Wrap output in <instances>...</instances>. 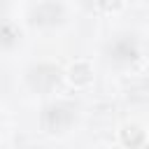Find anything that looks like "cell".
<instances>
[{"label":"cell","mask_w":149,"mask_h":149,"mask_svg":"<svg viewBox=\"0 0 149 149\" xmlns=\"http://www.w3.org/2000/svg\"><path fill=\"white\" fill-rule=\"evenodd\" d=\"M91 79V70H88V65L86 63H77L74 68H72V81H77V84H86Z\"/></svg>","instance_id":"5"},{"label":"cell","mask_w":149,"mask_h":149,"mask_svg":"<svg viewBox=\"0 0 149 149\" xmlns=\"http://www.w3.org/2000/svg\"><path fill=\"white\" fill-rule=\"evenodd\" d=\"M88 5H95L100 9H116L121 5V0H86Z\"/></svg>","instance_id":"6"},{"label":"cell","mask_w":149,"mask_h":149,"mask_svg":"<svg viewBox=\"0 0 149 149\" xmlns=\"http://www.w3.org/2000/svg\"><path fill=\"white\" fill-rule=\"evenodd\" d=\"M28 84L35 91H51L58 84V70L51 65H37L28 72Z\"/></svg>","instance_id":"4"},{"label":"cell","mask_w":149,"mask_h":149,"mask_svg":"<svg viewBox=\"0 0 149 149\" xmlns=\"http://www.w3.org/2000/svg\"><path fill=\"white\" fill-rule=\"evenodd\" d=\"M61 16H63V7H61V2H56V0H44V2H40V5L33 9V14H30V19H33L35 26H54V23L61 21Z\"/></svg>","instance_id":"3"},{"label":"cell","mask_w":149,"mask_h":149,"mask_svg":"<svg viewBox=\"0 0 149 149\" xmlns=\"http://www.w3.org/2000/svg\"><path fill=\"white\" fill-rule=\"evenodd\" d=\"M74 119V109L65 102H58V105H49L44 107V114H42V123L44 128L49 130H61V128H68Z\"/></svg>","instance_id":"2"},{"label":"cell","mask_w":149,"mask_h":149,"mask_svg":"<svg viewBox=\"0 0 149 149\" xmlns=\"http://www.w3.org/2000/svg\"><path fill=\"white\" fill-rule=\"evenodd\" d=\"M137 56H140V49H137V42L133 35H119L116 40H112L107 44V58L114 61L116 65L133 63Z\"/></svg>","instance_id":"1"}]
</instances>
